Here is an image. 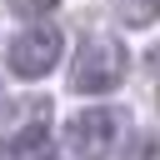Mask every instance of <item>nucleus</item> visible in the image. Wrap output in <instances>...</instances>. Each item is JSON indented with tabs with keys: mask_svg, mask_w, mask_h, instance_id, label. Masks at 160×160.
I'll use <instances>...</instances> for the list:
<instances>
[{
	"mask_svg": "<svg viewBox=\"0 0 160 160\" xmlns=\"http://www.w3.org/2000/svg\"><path fill=\"white\" fill-rule=\"evenodd\" d=\"M125 65H130V55L115 35H85L80 50H75V65H70V90L105 95L125 80Z\"/></svg>",
	"mask_w": 160,
	"mask_h": 160,
	"instance_id": "f257e3e1",
	"label": "nucleus"
},
{
	"mask_svg": "<svg viewBox=\"0 0 160 160\" xmlns=\"http://www.w3.org/2000/svg\"><path fill=\"white\" fill-rule=\"evenodd\" d=\"M60 50H65V35L55 25H30L25 35L10 40V55L5 60H10V70L20 80H40V75H50L60 65Z\"/></svg>",
	"mask_w": 160,
	"mask_h": 160,
	"instance_id": "f03ea898",
	"label": "nucleus"
},
{
	"mask_svg": "<svg viewBox=\"0 0 160 160\" xmlns=\"http://www.w3.org/2000/svg\"><path fill=\"white\" fill-rule=\"evenodd\" d=\"M115 115L105 110V105H90V110H80L70 125H65V150L70 155H80V160H95V155H105L110 145H115Z\"/></svg>",
	"mask_w": 160,
	"mask_h": 160,
	"instance_id": "7ed1b4c3",
	"label": "nucleus"
},
{
	"mask_svg": "<svg viewBox=\"0 0 160 160\" xmlns=\"http://www.w3.org/2000/svg\"><path fill=\"white\" fill-rule=\"evenodd\" d=\"M115 15L125 20V25H155V15H160V0H115Z\"/></svg>",
	"mask_w": 160,
	"mask_h": 160,
	"instance_id": "20e7f679",
	"label": "nucleus"
},
{
	"mask_svg": "<svg viewBox=\"0 0 160 160\" xmlns=\"http://www.w3.org/2000/svg\"><path fill=\"white\" fill-rule=\"evenodd\" d=\"M10 150H15V160H40V155H45V125L35 120L30 130H20Z\"/></svg>",
	"mask_w": 160,
	"mask_h": 160,
	"instance_id": "39448f33",
	"label": "nucleus"
},
{
	"mask_svg": "<svg viewBox=\"0 0 160 160\" xmlns=\"http://www.w3.org/2000/svg\"><path fill=\"white\" fill-rule=\"evenodd\" d=\"M125 160H160V140L155 135H135L130 150H125Z\"/></svg>",
	"mask_w": 160,
	"mask_h": 160,
	"instance_id": "423d86ee",
	"label": "nucleus"
},
{
	"mask_svg": "<svg viewBox=\"0 0 160 160\" xmlns=\"http://www.w3.org/2000/svg\"><path fill=\"white\" fill-rule=\"evenodd\" d=\"M55 5H60V0H10L15 15H50Z\"/></svg>",
	"mask_w": 160,
	"mask_h": 160,
	"instance_id": "0eeeda50",
	"label": "nucleus"
},
{
	"mask_svg": "<svg viewBox=\"0 0 160 160\" xmlns=\"http://www.w3.org/2000/svg\"><path fill=\"white\" fill-rule=\"evenodd\" d=\"M155 105H160V90H155Z\"/></svg>",
	"mask_w": 160,
	"mask_h": 160,
	"instance_id": "6e6552de",
	"label": "nucleus"
},
{
	"mask_svg": "<svg viewBox=\"0 0 160 160\" xmlns=\"http://www.w3.org/2000/svg\"><path fill=\"white\" fill-rule=\"evenodd\" d=\"M0 160H5V145H0Z\"/></svg>",
	"mask_w": 160,
	"mask_h": 160,
	"instance_id": "1a4fd4ad",
	"label": "nucleus"
},
{
	"mask_svg": "<svg viewBox=\"0 0 160 160\" xmlns=\"http://www.w3.org/2000/svg\"><path fill=\"white\" fill-rule=\"evenodd\" d=\"M40 160H50V155H40Z\"/></svg>",
	"mask_w": 160,
	"mask_h": 160,
	"instance_id": "9d476101",
	"label": "nucleus"
}]
</instances>
